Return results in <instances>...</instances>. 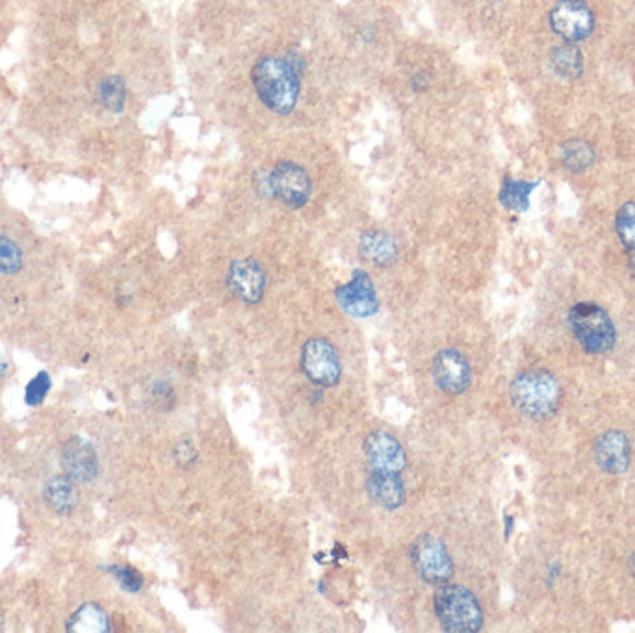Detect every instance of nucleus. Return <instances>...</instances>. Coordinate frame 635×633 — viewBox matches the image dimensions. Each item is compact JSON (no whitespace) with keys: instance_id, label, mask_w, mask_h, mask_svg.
I'll return each mask as SVG.
<instances>
[{"instance_id":"1","label":"nucleus","mask_w":635,"mask_h":633,"mask_svg":"<svg viewBox=\"0 0 635 633\" xmlns=\"http://www.w3.org/2000/svg\"><path fill=\"white\" fill-rule=\"evenodd\" d=\"M253 84L260 101L279 116H288L298 103L299 73L283 58L264 56L253 67Z\"/></svg>"},{"instance_id":"2","label":"nucleus","mask_w":635,"mask_h":633,"mask_svg":"<svg viewBox=\"0 0 635 633\" xmlns=\"http://www.w3.org/2000/svg\"><path fill=\"white\" fill-rule=\"evenodd\" d=\"M509 394L515 409L532 420L552 418L561 403L559 381L546 370H526L517 375Z\"/></svg>"},{"instance_id":"3","label":"nucleus","mask_w":635,"mask_h":633,"mask_svg":"<svg viewBox=\"0 0 635 633\" xmlns=\"http://www.w3.org/2000/svg\"><path fill=\"white\" fill-rule=\"evenodd\" d=\"M433 606L444 632L474 633L480 632L483 626V611L478 598L461 585L439 587Z\"/></svg>"},{"instance_id":"4","label":"nucleus","mask_w":635,"mask_h":633,"mask_svg":"<svg viewBox=\"0 0 635 633\" xmlns=\"http://www.w3.org/2000/svg\"><path fill=\"white\" fill-rule=\"evenodd\" d=\"M572 333L578 344L593 355H604L615 348L617 333L610 314L595 303H578L569 314Z\"/></svg>"},{"instance_id":"5","label":"nucleus","mask_w":635,"mask_h":633,"mask_svg":"<svg viewBox=\"0 0 635 633\" xmlns=\"http://www.w3.org/2000/svg\"><path fill=\"white\" fill-rule=\"evenodd\" d=\"M411 561L416 574L431 585H444L454 576V559L435 535H422L411 546Z\"/></svg>"},{"instance_id":"6","label":"nucleus","mask_w":635,"mask_h":633,"mask_svg":"<svg viewBox=\"0 0 635 633\" xmlns=\"http://www.w3.org/2000/svg\"><path fill=\"white\" fill-rule=\"evenodd\" d=\"M303 374L318 387H337L342 375V364L337 349L325 338H311L301 349Z\"/></svg>"},{"instance_id":"7","label":"nucleus","mask_w":635,"mask_h":633,"mask_svg":"<svg viewBox=\"0 0 635 633\" xmlns=\"http://www.w3.org/2000/svg\"><path fill=\"white\" fill-rule=\"evenodd\" d=\"M270 195L277 197L286 207H305L311 199V177L294 162H279L268 173Z\"/></svg>"},{"instance_id":"8","label":"nucleus","mask_w":635,"mask_h":633,"mask_svg":"<svg viewBox=\"0 0 635 633\" xmlns=\"http://www.w3.org/2000/svg\"><path fill=\"white\" fill-rule=\"evenodd\" d=\"M335 298L340 309L353 318H370L379 311L376 288L363 270H355L348 285L338 286Z\"/></svg>"},{"instance_id":"9","label":"nucleus","mask_w":635,"mask_h":633,"mask_svg":"<svg viewBox=\"0 0 635 633\" xmlns=\"http://www.w3.org/2000/svg\"><path fill=\"white\" fill-rule=\"evenodd\" d=\"M433 379L442 392L459 396L472 383V370L467 357L457 349H442L433 359Z\"/></svg>"},{"instance_id":"10","label":"nucleus","mask_w":635,"mask_h":633,"mask_svg":"<svg viewBox=\"0 0 635 633\" xmlns=\"http://www.w3.org/2000/svg\"><path fill=\"white\" fill-rule=\"evenodd\" d=\"M227 288L231 290L234 298L244 301L247 305H255L264 298L266 273L257 260H233L227 272Z\"/></svg>"},{"instance_id":"11","label":"nucleus","mask_w":635,"mask_h":633,"mask_svg":"<svg viewBox=\"0 0 635 633\" xmlns=\"http://www.w3.org/2000/svg\"><path fill=\"white\" fill-rule=\"evenodd\" d=\"M554 32L567 41H582L593 30V13L582 0H561L550 13Z\"/></svg>"},{"instance_id":"12","label":"nucleus","mask_w":635,"mask_h":633,"mask_svg":"<svg viewBox=\"0 0 635 633\" xmlns=\"http://www.w3.org/2000/svg\"><path fill=\"white\" fill-rule=\"evenodd\" d=\"M364 453L374 470L402 472L407 466V453L400 440L385 431H372L364 440Z\"/></svg>"},{"instance_id":"13","label":"nucleus","mask_w":635,"mask_h":633,"mask_svg":"<svg viewBox=\"0 0 635 633\" xmlns=\"http://www.w3.org/2000/svg\"><path fill=\"white\" fill-rule=\"evenodd\" d=\"M593 455L597 465L613 476L624 474L630 466V440L621 431H608L598 437L593 446Z\"/></svg>"},{"instance_id":"14","label":"nucleus","mask_w":635,"mask_h":633,"mask_svg":"<svg viewBox=\"0 0 635 633\" xmlns=\"http://www.w3.org/2000/svg\"><path fill=\"white\" fill-rule=\"evenodd\" d=\"M62 465H64L65 476L77 483L91 481L99 472L97 453L88 440L80 439V437L67 442L64 455H62Z\"/></svg>"},{"instance_id":"15","label":"nucleus","mask_w":635,"mask_h":633,"mask_svg":"<svg viewBox=\"0 0 635 633\" xmlns=\"http://www.w3.org/2000/svg\"><path fill=\"white\" fill-rule=\"evenodd\" d=\"M366 489L377 505L389 511L400 509L405 504L407 492H405V483L398 472L374 470V474L368 478Z\"/></svg>"},{"instance_id":"16","label":"nucleus","mask_w":635,"mask_h":633,"mask_svg":"<svg viewBox=\"0 0 635 633\" xmlns=\"http://www.w3.org/2000/svg\"><path fill=\"white\" fill-rule=\"evenodd\" d=\"M359 249L364 260L379 268L392 266L398 259V246L394 238L383 231H366L361 236Z\"/></svg>"},{"instance_id":"17","label":"nucleus","mask_w":635,"mask_h":633,"mask_svg":"<svg viewBox=\"0 0 635 633\" xmlns=\"http://www.w3.org/2000/svg\"><path fill=\"white\" fill-rule=\"evenodd\" d=\"M43 500L56 515L73 513L78 505L77 481L67 476L52 478L43 491Z\"/></svg>"},{"instance_id":"18","label":"nucleus","mask_w":635,"mask_h":633,"mask_svg":"<svg viewBox=\"0 0 635 633\" xmlns=\"http://www.w3.org/2000/svg\"><path fill=\"white\" fill-rule=\"evenodd\" d=\"M67 630L75 633L110 632V621L101 606L84 604L71 615V619L67 622Z\"/></svg>"},{"instance_id":"19","label":"nucleus","mask_w":635,"mask_h":633,"mask_svg":"<svg viewBox=\"0 0 635 633\" xmlns=\"http://www.w3.org/2000/svg\"><path fill=\"white\" fill-rule=\"evenodd\" d=\"M539 186V182L515 181L506 179L502 192H500V203L513 212H526L530 208V194Z\"/></svg>"},{"instance_id":"20","label":"nucleus","mask_w":635,"mask_h":633,"mask_svg":"<svg viewBox=\"0 0 635 633\" xmlns=\"http://www.w3.org/2000/svg\"><path fill=\"white\" fill-rule=\"evenodd\" d=\"M552 65L559 77L578 78L582 75V67H584L582 52L571 45L558 47L552 52Z\"/></svg>"},{"instance_id":"21","label":"nucleus","mask_w":635,"mask_h":633,"mask_svg":"<svg viewBox=\"0 0 635 633\" xmlns=\"http://www.w3.org/2000/svg\"><path fill=\"white\" fill-rule=\"evenodd\" d=\"M127 86L121 77L104 78L99 86V101L110 112H121L125 108Z\"/></svg>"},{"instance_id":"22","label":"nucleus","mask_w":635,"mask_h":633,"mask_svg":"<svg viewBox=\"0 0 635 633\" xmlns=\"http://www.w3.org/2000/svg\"><path fill=\"white\" fill-rule=\"evenodd\" d=\"M561 160L572 171H584L593 164L595 151L582 140H572V142L563 145Z\"/></svg>"},{"instance_id":"23","label":"nucleus","mask_w":635,"mask_h":633,"mask_svg":"<svg viewBox=\"0 0 635 633\" xmlns=\"http://www.w3.org/2000/svg\"><path fill=\"white\" fill-rule=\"evenodd\" d=\"M23 268V251L8 236H0V273L12 275Z\"/></svg>"},{"instance_id":"24","label":"nucleus","mask_w":635,"mask_h":633,"mask_svg":"<svg viewBox=\"0 0 635 633\" xmlns=\"http://www.w3.org/2000/svg\"><path fill=\"white\" fill-rule=\"evenodd\" d=\"M617 233L624 246L635 249V203H626L617 214Z\"/></svg>"},{"instance_id":"25","label":"nucleus","mask_w":635,"mask_h":633,"mask_svg":"<svg viewBox=\"0 0 635 633\" xmlns=\"http://www.w3.org/2000/svg\"><path fill=\"white\" fill-rule=\"evenodd\" d=\"M51 387V375L47 374V372H39V374L26 385V405H30V407H38V405H41V403L45 401V398H47Z\"/></svg>"},{"instance_id":"26","label":"nucleus","mask_w":635,"mask_h":633,"mask_svg":"<svg viewBox=\"0 0 635 633\" xmlns=\"http://www.w3.org/2000/svg\"><path fill=\"white\" fill-rule=\"evenodd\" d=\"M108 572L116 578V582L129 593H138L142 589L143 578L142 574L132 567L127 565H112L108 567Z\"/></svg>"},{"instance_id":"27","label":"nucleus","mask_w":635,"mask_h":633,"mask_svg":"<svg viewBox=\"0 0 635 633\" xmlns=\"http://www.w3.org/2000/svg\"><path fill=\"white\" fill-rule=\"evenodd\" d=\"M153 400L162 411H169L175 405V392L168 383H156L153 387Z\"/></svg>"},{"instance_id":"28","label":"nucleus","mask_w":635,"mask_h":633,"mask_svg":"<svg viewBox=\"0 0 635 633\" xmlns=\"http://www.w3.org/2000/svg\"><path fill=\"white\" fill-rule=\"evenodd\" d=\"M199 459V455L195 452L194 444L188 442V440H182L177 446H175V461L182 466V468H190L194 466Z\"/></svg>"},{"instance_id":"29","label":"nucleus","mask_w":635,"mask_h":633,"mask_svg":"<svg viewBox=\"0 0 635 633\" xmlns=\"http://www.w3.org/2000/svg\"><path fill=\"white\" fill-rule=\"evenodd\" d=\"M411 84H413V90H416V91L428 90V86H429L428 75H426V73H418V75H416V77H413V80H411Z\"/></svg>"},{"instance_id":"30","label":"nucleus","mask_w":635,"mask_h":633,"mask_svg":"<svg viewBox=\"0 0 635 633\" xmlns=\"http://www.w3.org/2000/svg\"><path fill=\"white\" fill-rule=\"evenodd\" d=\"M628 569H630V572H632V576H634L635 578V554L634 556L630 557V561H628Z\"/></svg>"},{"instance_id":"31","label":"nucleus","mask_w":635,"mask_h":633,"mask_svg":"<svg viewBox=\"0 0 635 633\" xmlns=\"http://www.w3.org/2000/svg\"><path fill=\"white\" fill-rule=\"evenodd\" d=\"M630 270H632L635 275V249H632V255H630Z\"/></svg>"},{"instance_id":"32","label":"nucleus","mask_w":635,"mask_h":633,"mask_svg":"<svg viewBox=\"0 0 635 633\" xmlns=\"http://www.w3.org/2000/svg\"><path fill=\"white\" fill-rule=\"evenodd\" d=\"M6 368H8V366H6V362L0 361V377L4 375V372H6Z\"/></svg>"}]
</instances>
